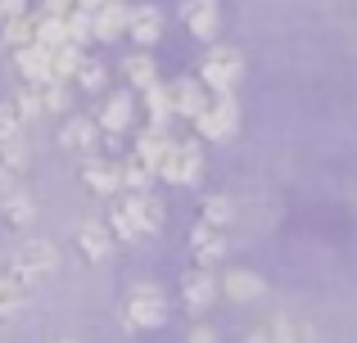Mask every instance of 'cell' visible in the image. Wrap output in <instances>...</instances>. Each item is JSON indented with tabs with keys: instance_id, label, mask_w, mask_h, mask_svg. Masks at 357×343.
<instances>
[{
	"instance_id": "cell-1",
	"label": "cell",
	"mask_w": 357,
	"mask_h": 343,
	"mask_svg": "<svg viewBox=\"0 0 357 343\" xmlns=\"http://www.w3.org/2000/svg\"><path fill=\"white\" fill-rule=\"evenodd\" d=\"M122 321H127V330H136V335L158 330L167 321V294L158 289V285H149V280L131 285L127 298H122Z\"/></svg>"
},
{
	"instance_id": "cell-2",
	"label": "cell",
	"mask_w": 357,
	"mask_h": 343,
	"mask_svg": "<svg viewBox=\"0 0 357 343\" xmlns=\"http://www.w3.org/2000/svg\"><path fill=\"white\" fill-rule=\"evenodd\" d=\"M240 77H244V54L240 50H231V45H213V50L204 54L199 86L208 90V95H231Z\"/></svg>"
},
{
	"instance_id": "cell-3",
	"label": "cell",
	"mask_w": 357,
	"mask_h": 343,
	"mask_svg": "<svg viewBox=\"0 0 357 343\" xmlns=\"http://www.w3.org/2000/svg\"><path fill=\"white\" fill-rule=\"evenodd\" d=\"M190 122H195V136H199V141H231L236 127H240L236 95H208V104H204Z\"/></svg>"
},
{
	"instance_id": "cell-4",
	"label": "cell",
	"mask_w": 357,
	"mask_h": 343,
	"mask_svg": "<svg viewBox=\"0 0 357 343\" xmlns=\"http://www.w3.org/2000/svg\"><path fill=\"white\" fill-rule=\"evenodd\" d=\"M199 172H204L199 141H167L163 163H158L154 176H163V181H172V185H195V181H199Z\"/></svg>"
},
{
	"instance_id": "cell-5",
	"label": "cell",
	"mask_w": 357,
	"mask_h": 343,
	"mask_svg": "<svg viewBox=\"0 0 357 343\" xmlns=\"http://www.w3.org/2000/svg\"><path fill=\"white\" fill-rule=\"evenodd\" d=\"M9 266L36 285V280H45V276L59 271V248H54L50 239H27V244H18V253L9 257Z\"/></svg>"
},
{
	"instance_id": "cell-6",
	"label": "cell",
	"mask_w": 357,
	"mask_h": 343,
	"mask_svg": "<svg viewBox=\"0 0 357 343\" xmlns=\"http://www.w3.org/2000/svg\"><path fill=\"white\" fill-rule=\"evenodd\" d=\"M100 127V136H127L136 127V95L131 90H114V95L100 104V118H91Z\"/></svg>"
},
{
	"instance_id": "cell-7",
	"label": "cell",
	"mask_w": 357,
	"mask_h": 343,
	"mask_svg": "<svg viewBox=\"0 0 357 343\" xmlns=\"http://www.w3.org/2000/svg\"><path fill=\"white\" fill-rule=\"evenodd\" d=\"M181 23H185V32L195 36V41H218V32H222V5L218 0H185L181 5Z\"/></svg>"
},
{
	"instance_id": "cell-8",
	"label": "cell",
	"mask_w": 357,
	"mask_h": 343,
	"mask_svg": "<svg viewBox=\"0 0 357 343\" xmlns=\"http://www.w3.org/2000/svg\"><path fill=\"white\" fill-rule=\"evenodd\" d=\"M218 280H213V271H204V266H190V271L181 276V303L190 317H204V312L218 303Z\"/></svg>"
},
{
	"instance_id": "cell-9",
	"label": "cell",
	"mask_w": 357,
	"mask_h": 343,
	"mask_svg": "<svg viewBox=\"0 0 357 343\" xmlns=\"http://www.w3.org/2000/svg\"><path fill=\"white\" fill-rule=\"evenodd\" d=\"M227 253H231V239L222 235V230L195 226V235H190V257H195V266H204V271H218V266L227 262Z\"/></svg>"
},
{
	"instance_id": "cell-10",
	"label": "cell",
	"mask_w": 357,
	"mask_h": 343,
	"mask_svg": "<svg viewBox=\"0 0 357 343\" xmlns=\"http://www.w3.org/2000/svg\"><path fill=\"white\" fill-rule=\"evenodd\" d=\"M59 145L73 154V159H96L100 154V127L91 118H68L59 127Z\"/></svg>"
},
{
	"instance_id": "cell-11",
	"label": "cell",
	"mask_w": 357,
	"mask_h": 343,
	"mask_svg": "<svg viewBox=\"0 0 357 343\" xmlns=\"http://www.w3.org/2000/svg\"><path fill=\"white\" fill-rule=\"evenodd\" d=\"M118 36H127V5L122 0H105L100 9H91V41L114 45Z\"/></svg>"
},
{
	"instance_id": "cell-12",
	"label": "cell",
	"mask_w": 357,
	"mask_h": 343,
	"mask_svg": "<svg viewBox=\"0 0 357 343\" xmlns=\"http://www.w3.org/2000/svg\"><path fill=\"white\" fill-rule=\"evenodd\" d=\"M163 9L158 5H136L127 9V36L140 45V50H149V45H158V36H163Z\"/></svg>"
},
{
	"instance_id": "cell-13",
	"label": "cell",
	"mask_w": 357,
	"mask_h": 343,
	"mask_svg": "<svg viewBox=\"0 0 357 343\" xmlns=\"http://www.w3.org/2000/svg\"><path fill=\"white\" fill-rule=\"evenodd\" d=\"M36 285L27 280V276H18L14 266L5 262V271H0V321H14L18 312L27 308V298H32Z\"/></svg>"
},
{
	"instance_id": "cell-14",
	"label": "cell",
	"mask_w": 357,
	"mask_h": 343,
	"mask_svg": "<svg viewBox=\"0 0 357 343\" xmlns=\"http://www.w3.org/2000/svg\"><path fill=\"white\" fill-rule=\"evenodd\" d=\"M122 203H127V212H131V221H136V230H140V239H149V235H158L163 230V199H154V194H122Z\"/></svg>"
},
{
	"instance_id": "cell-15",
	"label": "cell",
	"mask_w": 357,
	"mask_h": 343,
	"mask_svg": "<svg viewBox=\"0 0 357 343\" xmlns=\"http://www.w3.org/2000/svg\"><path fill=\"white\" fill-rule=\"evenodd\" d=\"M82 185H86L96 199H118L122 185H118V163H105L96 154V159H82Z\"/></svg>"
},
{
	"instance_id": "cell-16",
	"label": "cell",
	"mask_w": 357,
	"mask_h": 343,
	"mask_svg": "<svg viewBox=\"0 0 357 343\" xmlns=\"http://www.w3.org/2000/svg\"><path fill=\"white\" fill-rule=\"evenodd\" d=\"M140 104H145V131L172 136V99H167L163 81H154L149 90H140Z\"/></svg>"
},
{
	"instance_id": "cell-17",
	"label": "cell",
	"mask_w": 357,
	"mask_h": 343,
	"mask_svg": "<svg viewBox=\"0 0 357 343\" xmlns=\"http://www.w3.org/2000/svg\"><path fill=\"white\" fill-rule=\"evenodd\" d=\"M73 244H77V253L86 257V262H109V253H114V235H109L100 221H82V226L73 230Z\"/></svg>"
},
{
	"instance_id": "cell-18",
	"label": "cell",
	"mask_w": 357,
	"mask_h": 343,
	"mask_svg": "<svg viewBox=\"0 0 357 343\" xmlns=\"http://www.w3.org/2000/svg\"><path fill=\"white\" fill-rule=\"evenodd\" d=\"M167 99H172V118H185V122H190V118L208 104V90L199 86V77H181V81L167 86Z\"/></svg>"
},
{
	"instance_id": "cell-19",
	"label": "cell",
	"mask_w": 357,
	"mask_h": 343,
	"mask_svg": "<svg viewBox=\"0 0 357 343\" xmlns=\"http://www.w3.org/2000/svg\"><path fill=\"white\" fill-rule=\"evenodd\" d=\"M0 221H5L9 230H27L36 221V203L27 199L18 185L14 190H0Z\"/></svg>"
},
{
	"instance_id": "cell-20",
	"label": "cell",
	"mask_w": 357,
	"mask_h": 343,
	"mask_svg": "<svg viewBox=\"0 0 357 343\" xmlns=\"http://www.w3.org/2000/svg\"><path fill=\"white\" fill-rule=\"evenodd\" d=\"M14 68H18V77H23L27 86H45V81H50V50L23 45V50H14Z\"/></svg>"
},
{
	"instance_id": "cell-21",
	"label": "cell",
	"mask_w": 357,
	"mask_h": 343,
	"mask_svg": "<svg viewBox=\"0 0 357 343\" xmlns=\"http://www.w3.org/2000/svg\"><path fill=\"white\" fill-rule=\"evenodd\" d=\"M222 294H227L231 303H258L262 294H267V285H262V276L253 271H227V285H218Z\"/></svg>"
},
{
	"instance_id": "cell-22",
	"label": "cell",
	"mask_w": 357,
	"mask_h": 343,
	"mask_svg": "<svg viewBox=\"0 0 357 343\" xmlns=\"http://www.w3.org/2000/svg\"><path fill=\"white\" fill-rule=\"evenodd\" d=\"M27 172V145L23 141H9L0 145V190H14Z\"/></svg>"
},
{
	"instance_id": "cell-23",
	"label": "cell",
	"mask_w": 357,
	"mask_h": 343,
	"mask_svg": "<svg viewBox=\"0 0 357 343\" xmlns=\"http://www.w3.org/2000/svg\"><path fill=\"white\" fill-rule=\"evenodd\" d=\"M32 41H36V14L32 9L18 14V18H9V23H0V45H5L9 54L23 50V45H32Z\"/></svg>"
},
{
	"instance_id": "cell-24",
	"label": "cell",
	"mask_w": 357,
	"mask_h": 343,
	"mask_svg": "<svg viewBox=\"0 0 357 343\" xmlns=\"http://www.w3.org/2000/svg\"><path fill=\"white\" fill-rule=\"evenodd\" d=\"M9 109H14V118H18L23 127H32L36 118H45V109H41V86H27V81H23V86L9 95Z\"/></svg>"
},
{
	"instance_id": "cell-25",
	"label": "cell",
	"mask_w": 357,
	"mask_h": 343,
	"mask_svg": "<svg viewBox=\"0 0 357 343\" xmlns=\"http://www.w3.org/2000/svg\"><path fill=\"white\" fill-rule=\"evenodd\" d=\"M231 221H236V203H231L227 194H208V199L199 203V226H213V230H227Z\"/></svg>"
},
{
	"instance_id": "cell-26",
	"label": "cell",
	"mask_w": 357,
	"mask_h": 343,
	"mask_svg": "<svg viewBox=\"0 0 357 343\" xmlns=\"http://www.w3.org/2000/svg\"><path fill=\"white\" fill-rule=\"evenodd\" d=\"M73 81H77L86 95H100V90L109 86V68L96 59V54H82V63H77V72H73Z\"/></svg>"
},
{
	"instance_id": "cell-27",
	"label": "cell",
	"mask_w": 357,
	"mask_h": 343,
	"mask_svg": "<svg viewBox=\"0 0 357 343\" xmlns=\"http://www.w3.org/2000/svg\"><path fill=\"white\" fill-rule=\"evenodd\" d=\"M167 141H172V136H158V131H145L136 141V154H131V159L140 163V168H149V172H158V163H163V150H167Z\"/></svg>"
},
{
	"instance_id": "cell-28",
	"label": "cell",
	"mask_w": 357,
	"mask_h": 343,
	"mask_svg": "<svg viewBox=\"0 0 357 343\" xmlns=\"http://www.w3.org/2000/svg\"><path fill=\"white\" fill-rule=\"evenodd\" d=\"M77 63H82V50H77V45H59V50H50V81L68 86L73 72H77Z\"/></svg>"
},
{
	"instance_id": "cell-29",
	"label": "cell",
	"mask_w": 357,
	"mask_h": 343,
	"mask_svg": "<svg viewBox=\"0 0 357 343\" xmlns=\"http://www.w3.org/2000/svg\"><path fill=\"white\" fill-rule=\"evenodd\" d=\"M118 185H122V194H145L154 185V172L140 168L136 159H127V163H118Z\"/></svg>"
},
{
	"instance_id": "cell-30",
	"label": "cell",
	"mask_w": 357,
	"mask_h": 343,
	"mask_svg": "<svg viewBox=\"0 0 357 343\" xmlns=\"http://www.w3.org/2000/svg\"><path fill=\"white\" fill-rule=\"evenodd\" d=\"M122 72H127L131 90H149L158 81V68H154V59H149V54H131V59L122 63Z\"/></svg>"
},
{
	"instance_id": "cell-31",
	"label": "cell",
	"mask_w": 357,
	"mask_h": 343,
	"mask_svg": "<svg viewBox=\"0 0 357 343\" xmlns=\"http://www.w3.org/2000/svg\"><path fill=\"white\" fill-rule=\"evenodd\" d=\"M32 45H41V50H59V45H68V36H63V18H50V14L36 9V41Z\"/></svg>"
},
{
	"instance_id": "cell-32",
	"label": "cell",
	"mask_w": 357,
	"mask_h": 343,
	"mask_svg": "<svg viewBox=\"0 0 357 343\" xmlns=\"http://www.w3.org/2000/svg\"><path fill=\"white\" fill-rule=\"evenodd\" d=\"M63 36H68V45H86L91 41V14L86 9H73V14H63Z\"/></svg>"
},
{
	"instance_id": "cell-33",
	"label": "cell",
	"mask_w": 357,
	"mask_h": 343,
	"mask_svg": "<svg viewBox=\"0 0 357 343\" xmlns=\"http://www.w3.org/2000/svg\"><path fill=\"white\" fill-rule=\"evenodd\" d=\"M41 109L45 113H63V109H68V90H63L59 81H45L41 86Z\"/></svg>"
},
{
	"instance_id": "cell-34",
	"label": "cell",
	"mask_w": 357,
	"mask_h": 343,
	"mask_svg": "<svg viewBox=\"0 0 357 343\" xmlns=\"http://www.w3.org/2000/svg\"><path fill=\"white\" fill-rule=\"evenodd\" d=\"M9 141H23V122L14 118V109H9V99L0 104V145H9Z\"/></svg>"
},
{
	"instance_id": "cell-35",
	"label": "cell",
	"mask_w": 357,
	"mask_h": 343,
	"mask_svg": "<svg viewBox=\"0 0 357 343\" xmlns=\"http://www.w3.org/2000/svg\"><path fill=\"white\" fill-rule=\"evenodd\" d=\"M73 9H77V0H41V14H50V18H63Z\"/></svg>"
},
{
	"instance_id": "cell-36",
	"label": "cell",
	"mask_w": 357,
	"mask_h": 343,
	"mask_svg": "<svg viewBox=\"0 0 357 343\" xmlns=\"http://www.w3.org/2000/svg\"><path fill=\"white\" fill-rule=\"evenodd\" d=\"M18 14H27V0H0V23H9Z\"/></svg>"
},
{
	"instance_id": "cell-37",
	"label": "cell",
	"mask_w": 357,
	"mask_h": 343,
	"mask_svg": "<svg viewBox=\"0 0 357 343\" xmlns=\"http://www.w3.org/2000/svg\"><path fill=\"white\" fill-rule=\"evenodd\" d=\"M190 343H218V335H213V330H204V326H199V330H195V335H190Z\"/></svg>"
},
{
	"instance_id": "cell-38",
	"label": "cell",
	"mask_w": 357,
	"mask_h": 343,
	"mask_svg": "<svg viewBox=\"0 0 357 343\" xmlns=\"http://www.w3.org/2000/svg\"><path fill=\"white\" fill-rule=\"evenodd\" d=\"M100 5H105V0H77V9H86V14H91V9H100Z\"/></svg>"
},
{
	"instance_id": "cell-39",
	"label": "cell",
	"mask_w": 357,
	"mask_h": 343,
	"mask_svg": "<svg viewBox=\"0 0 357 343\" xmlns=\"http://www.w3.org/2000/svg\"><path fill=\"white\" fill-rule=\"evenodd\" d=\"M249 343H267V330H258V335H249Z\"/></svg>"
},
{
	"instance_id": "cell-40",
	"label": "cell",
	"mask_w": 357,
	"mask_h": 343,
	"mask_svg": "<svg viewBox=\"0 0 357 343\" xmlns=\"http://www.w3.org/2000/svg\"><path fill=\"white\" fill-rule=\"evenodd\" d=\"M54 343H73V339H54Z\"/></svg>"
}]
</instances>
